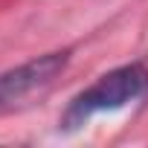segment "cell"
I'll return each mask as SVG.
<instances>
[{
  "label": "cell",
  "instance_id": "6da1fadb",
  "mask_svg": "<svg viewBox=\"0 0 148 148\" xmlns=\"http://www.w3.org/2000/svg\"><path fill=\"white\" fill-rule=\"evenodd\" d=\"M145 90H148V67L142 61L122 64V67L105 73V76H99L90 87H84L82 93H76L70 99V105L61 116V128L64 131H79L96 113L119 110V108L136 102Z\"/></svg>",
  "mask_w": 148,
  "mask_h": 148
},
{
  "label": "cell",
  "instance_id": "7a4b0ae2",
  "mask_svg": "<svg viewBox=\"0 0 148 148\" xmlns=\"http://www.w3.org/2000/svg\"><path fill=\"white\" fill-rule=\"evenodd\" d=\"M67 64H70V49H55V52L38 55L15 70L0 73V110L12 108L15 102L26 99L29 93L52 84V79H58V73H64Z\"/></svg>",
  "mask_w": 148,
  "mask_h": 148
}]
</instances>
